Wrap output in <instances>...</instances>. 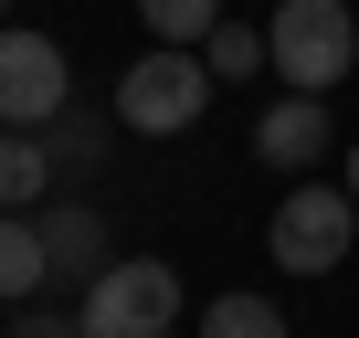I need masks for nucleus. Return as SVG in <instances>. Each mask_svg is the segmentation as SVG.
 Masks as SVG:
<instances>
[{"mask_svg":"<svg viewBox=\"0 0 359 338\" xmlns=\"http://www.w3.org/2000/svg\"><path fill=\"white\" fill-rule=\"evenodd\" d=\"M264 43H275V74H285L296 95H327V85L359 64V22H348V0H275Z\"/></svg>","mask_w":359,"mask_h":338,"instance_id":"nucleus-3","label":"nucleus"},{"mask_svg":"<svg viewBox=\"0 0 359 338\" xmlns=\"http://www.w3.org/2000/svg\"><path fill=\"white\" fill-rule=\"evenodd\" d=\"M348 191H359V148H348Z\"/></svg>","mask_w":359,"mask_h":338,"instance_id":"nucleus-15","label":"nucleus"},{"mask_svg":"<svg viewBox=\"0 0 359 338\" xmlns=\"http://www.w3.org/2000/svg\"><path fill=\"white\" fill-rule=\"evenodd\" d=\"M212 53H191V43H158V53H137L127 74H116V127H137V137H180V127H201V106H212Z\"/></svg>","mask_w":359,"mask_h":338,"instance_id":"nucleus-1","label":"nucleus"},{"mask_svg":"<svg viewBox=\"0 0 359 338\" xmlns=\"http://www.w3.org/2000/svg\"><path fill=\"white\" fill-rule=\"evenodd\" d=\"M264 243H275L285 275H327V264H348V243H359V191H348V180H296V191L275 201Z\"/></svg>","mask_w":359,"mask_h":338,"instance_id":"nucleus-2","label":"nucleus"},{"mask_svg":"<svg viewBox=\"0 0 359 338\" xmlns=\"http://www.w3.org/2000/svg\"><path fill=\"white\" fill-rule=\"evenodd\" d=\"M327 137H338V127H327V95H296V85H285V95L264 106V127H254V158H264V169H317Z\"/></svg>","mask_w":359,"mask_h":338,"instance_id":"nucleus-6","label":"nucleus"},{"mask_svg":"<svg viewBox=\"0 0 359 338\" xmlns=\"http://www.w3.org/2000/svg\"><path fill=\"white\" fill-rule=\"evenodd\" d=\"M201 53H212V74H254V64H275V43H264V32H243V22H222Z\"/></svg>","mask_w":359,"mask_h":338,"instance_id":"nucleus-12","label":"nucleus"},{"mask_svg":"<svg viewBox=\"0 0 359 338\" xmlns=\"http://www.w3.org/2000/svg\"><path fill=\"white\" fill-rule=\"evenodd\" d=\"M43 191H53V148L32 127H0V212H32Z\"/></svg>","mask_w":359,"mask_h":338,"instance_id":"nucleus-9","label":"nucleus"},{"mask_svg":"<svg viewBox=\"0 0 359 338\" xmlns=\"http://www.w3.org/2000/svg\"><path fill=\"white\" fill-rule=\"evenodd\" d=\"M137 22H148L158 43H191V53H201V43L222 32V0H137Z\"/></svg>","mask_w":359,"mask_h":338,"instance_id":"nucleus-11","label":"nucleus"},{"mask_svg":"<svg viewBox=\"0 0 359 338\" xmlns=\"http://www.w3.org/2000/svg\"><path fill=\"white\" fill-rule=\"evenodd\" d=\"M201 338H285V306L275 296H212L201 306Z\"/></svg>","mask_w":359,"mask_h":338,"instance_id":"nucleus-10","label":"nucleus"},{"mask_svg":"<svg viewBox=\"0 0 359 338\" xmlns=\"http://www.w3.org/2000/svg\"><path fill=\"white\" fill-rule=\"evenodd\" d=\"M64 106H74V64H64V43L0 22V127H53Z\"/></svg>","mask_w":359,"mask_h":338,"instance_id":"nucleus-5","label":"nucleus"},{"mask_svg":"<svg viewBox=\"0 0 359 338\" xmlns=\"http://www.w3.org/2000/svg\"><path fill=\"white\" fill-rule=\"evenodd\" d=\"M53 285V243H43V212H0V306H22Z\"/></svg>","mask_w":359,"mask_h":338,"instance_id":"nucleus-7","label":"nucleus"},{"mask_svg":"<svg viewBox=\"0 0 359 338\" xmlns=\"http://www.w3.org/2000/svg\"><path fill=\"white\" fill-rule=\"evenodd\" d=\"M11 338H85V306H32V296H22Z\"/></svg>","mask_w":359,"mask_h":338,"instance_id":"nucleus-14","label":"nucleus"},{"mask_svg":"<svg viewBox=\"0 0 359 338\" xmlns=\"http://www.w3.org/2000/svg\"><path fill=\"white\" fill-rule=\"evenodd\" d=\"M180 327V264L158 254H116L85 285V338H169Z\"/></svg>","mask_w":359,"mask_h":338,"instance_id":"nucleus-4","label":"nucleus"},{"mask_svg":"<svg viewBox=\"0 0 359 338\" xmlns=\"http://www.w3.org/2000/svg\"><path fill=\"white\" fill-rule=\"evenodd\" d=\"M53 158H64V169H95V158H106V127L64 106V116H53Z\"/></svg>","mask_w":359,"mask_h":338,"instance_id":"nucleus-13","label":"nucleus"},{"mask_svg":"<svg viewBox=\"0 0 359 338\" xmlns=\"http://www.w3.org/2000/svg\"><path fill=\"white\" fill-rule=\"evenodd\" d=\"M0 22H11V0H0Z\"/></svg>","mask_w":359,"mask_h":338,"instance_id":"nucleus-16","label":"nucleus"},{"mask_svg":"<svg viewBox=\"0 0 359 338\" xmlns=\"http://www.w3.org/2000/svg\"><path fill=\"white\" fill-rule=\"evenodd\" d=\"M43 243H53V275H85V285L106 275V222H95L85 201H53V212H43Z\"/></svg>","mask_w":359,"mask_h":338,"instance_id":"nucleus-8","label":"nucleus"}]
</instances>
